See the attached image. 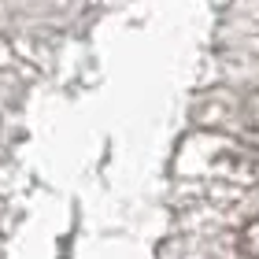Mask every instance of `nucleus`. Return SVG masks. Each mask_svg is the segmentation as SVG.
I'll use <instances>...</instances> for the list:
<instances>
[{
    "instance_id": "2",
    "label": "nucleus",
    "mask_w": 259,
    "mask_h": 259,
    "mask_svg": "<svg viewBox=\"0 0 259 259\" xmlns=\"http://www.w3.org/2000/svg\"><path fill=\"white\" fill-rule=\"evenodd\" d=\"M241 115H244V122H248L252 130H259V93H252V97L244 100V111Z\"/></svg>"
},
{
    "instance_id": "1",
    "label": "nucleus",
    "mask_w": 259,
    "mask_h": 259,
    "mask_svg": "<svg viewBox=\"0 0 259 259\" xmlns=\"http://www.w3.org/2000/svg\"><path fill=\"white\" fill-rule=\"evenodd\" d=\"M237 252L248 255V259H259V215L241 226V233H237Z\"/></svg>"
}]
</instances>
